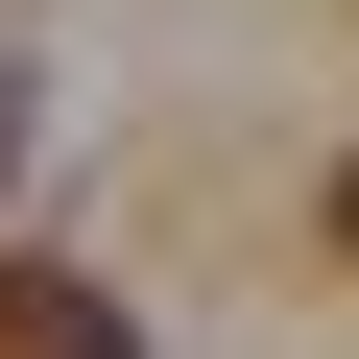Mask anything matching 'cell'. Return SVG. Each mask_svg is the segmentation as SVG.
<instances>
[{
	"label": "cell",
	"mask_w": 359,
	"mask_h": 359,
	"mask_svg": "<svg viewBox=\"0 0 359 359\" xmlns=\"http://www.w3.org/2000/svg\"><path fill=\"white\" fill-rule=\"evenodd\" d=\"M335 264H359V168H335Z\"/></svg>",
	"instance_id": "obj_2"
},
{
	"label": "cell",
	"mask_w": 359,
	"mask_h": 359,
	"mask_svg": "<svg viewBox=\"0 0 359 359\" xmlns=\"http://www.w3.org/2000/svg\"><path fill=\"white\" fill-rule=\"evenodd\" d=\"M0 144H25V120H0Z\"/></svg>",
	"instance_id": "obj_3"
},
{
	"label": "cell",
	"mask_w": 359,
	"mask_h": 359,
	"mask_svg": "<svg viewBox=\"0 0 359 359\" xmlns=\"http://www.w3.org/2000/svg\"><path fill=\"white\" fill-rule=\"evenodd\" d=\"M0 359H144V335H120V287H72V264H0Z\"/></svg>",
	"instance_id": "obj_1"
}]
</instances>
